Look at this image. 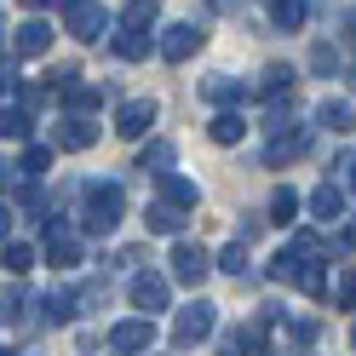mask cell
I'll list each match as a JSON object with an SVG mask.
<instances>
[{
  "label": "cell",
  "mask_w": 356,
  "mask_h": 356,
  "mask_svg": "<svg viewBox=\"0 0 356 356\" xmlns=\"http://www.w3.org/2000/svg\"><path fill=\"white\" fill-rule=\"evenodd\" d=\"M86 207H81V230L86 236H109L127 218V190L121 184H86Z\"/></svg>",
  "instance_id": "obj_1"
},
{
  "label": "cell",
  "mask_w": 356,
  "mask_h": 356,
  "mask_svg": "<svg viewBox=\"0 0 356 356\" xmlns=\"http://www.w3.org/2000/svg\"><path fill=\"white\" fill-rule=\"evenodd\" d=\"M213 327H218V305L195 299V305H184V310H178V322H172V345H178V350H190V345H202Z\"/></svg>",
  "instance_id": "obj_2"
},
{
  "label": "cell",
  "mask_w": 356,
  "mask_h": 356,
  "mask_svg": "<svg viewBox=\"0 0 356 356\" xmlns=\"http://www.w3.org/2000/svg\"><path fill=\"white\" fill-rule=\"evenodd\" d=\"M63 29H70L75 40H86V47H92V40L109 29V12L98 6V0H70V6H63Z\"/></svg>",
  "instance_id": "obj_3"
},
{
  "label": "cell",
  "mask_w": 356,
  "mask_h": 356,
  "mask_svg": "<svg viewBox=\"0 0 356 356\" xmlns=\"http://www.w3.org/2000/svg\"><path fill=\"white\" fill-rule=\"evenodd\" d=\"M207 270H218V264L207 259V248H195V241H172V282L184 287H202Z\"/></svg>",
  "instance_id": "obj_4"
},
{
  "label": "cell",
  "mask_w": 356,
  "mask_h": 356,
  "mask_svg": "<svg viewBox=\"0 0 356 356\" xmlns=\"http://www.w3.org/2000/svg\"><path fill=\"white\" fill-rule=\"evenodd\" d=\"M202 40H207V35H202V24H167L155 47H161V58H167V63H184V58L202 52Z\"/></svg>",
  "instance_id": "obj_5"
},
{
  "label": "cell",
  "mask_w": 356,
  "mask_h": 356,
  "mask_svg": "<svg viewBox=\"0 0 356 356\" xmlns=\"http://www.w3.org/2000/svg\"><path fill=\"white\" fill-rule=\"evenodd\" d=\"M155 345V322L149 316H132V322H115L109 327V350L115 356H138V350H149Z\"/></svg>",
  "instance_id": "obj_6"
},
{
  "label": "cell",
  "mask_w": 356,
  "mask_h": 356,
  "mask_svg": "<svg viewBox=\"0 0 356 356\" xmlns=\"http://www.w3.org/2000/svg\"><path fill=\"white\" fill-rule=\"evenodd\" d=\"M127 299L138 305L144 316H155V310H167L172 287H167V276H155V270H138V276H132V287H127Z\"/></svg>",
  "instance_id": "obj_7"
},
{
  "label": "cell",
  "mask_w": 356,
  "mask_h": 356,
  "mask_svg": "<svg viewBox=\"0 0 356 356\" xmlns=\"http://www.w3.org/2000/svg\"><path fill=\"white\" fill-rule=\"evenodd\" d=\"M47 259H52V270H75L81 264V236L70 225H58V218H47Z\"/></svg>",
  "instance_id": "obj_8"
},
{
  "label": "cell",
  "mask_w": 356,
  "mask_h": 356,
  "mask_svg": "<svg viewBox=\"0 0 356 356\" xmlns=\"http://www.w3.org/2000/svg\"><path fill=\"white\" fill-rule=\"evenodd\" d=\"M149 127H155V98H127L115 109V132L121 138H144Z\"/></svg>",
  "instance_id": "obj_9"
},
{
  "label": "cell",
  "mask_w": 356,
  "mask_h": 356,
  "mask_svg": "<svg viewBox=\"0 0 356 356\" xmlns=\"http://www.w3.org/2000/svg\"><path fill=\"white\" fill-rule=\"evenodd\" d=\"M310 218H322V225H333V218H345V190L333 184V178H322V184L310 190Z\"/></svg>",
  "instance_id": "obj_10"
},
{
  "label": "cell",
  "mask_w": 356,
  "mask_h": 356,
  "mask_svg": "<svg viewBox=\"0 0 356 356\" xmlns=\"http://www.w3.org/2000/svg\"><path fill=\"white\" fill-rule=\"evenodd\" d=\"M98 144V127L92 121H86V115H63V127H58V149H92Z\"/></svg>",
  "instance_id": "obj_11"
},
{
  "label": "cell",
  "mask_w": 356,
  "mask_h": 356,
  "mask_svg": "<svg viewBox=\"0 0 356 356\" xmlns=\"http://www.w3.org/2000/svg\"><path fill=\"white\" fill-rule=\"evenodd\" d=\"M109 47H115V58H121V63H138V58H149V29H138V24H121Z\"/></svg>",
  "instance_id": "obj_12"
},
{
  "label": "cell",
  "mask_w": 356,
  "mask_h": 356,
  "mask_svg": "<svg viewBox=\"0 0 356 356\" xmlns=\"http://www.w3.org/2000/svg\"><path fill=\"white\" fill-rule=\"evenodd\" d=\"M12 35H17V40H12V47H17V52H24V58H40V52H47V47H52V29H47V24H40V17H24V24H17Z\"/></svg>",
  "instance_id": "obj_13"
},
{
  "label": "cell",
  "mask_w": 356,
  "mask_h": 356,
  "mask_svg": "<svg viewBox=\"0 0 356 356\" xmlns=\"http://www.w3.org/2000/svg\"><path fill=\"white\" fill-rule=\"evenodd\" d=\"M310 149V132L299 127V132H276V138H270V149H264V161H270V167H282V161H299V155Z\"/></svg>",
  "instance_id": "obj_14"
},
{
  "label": "cell",
  "mask_w": 356,
  "mask_h": 356,
  "mask_svg": "<svg viewBox=\"0 0 356 356\" xmlns=\"http://www.w3.org/2000/svg\"><path fill=\"white\" fill-rule=\"evenodd\" d=\"M202 98H207V104H218V109H230V104H241V98H248V81L213 75V81H202Z\"/></svg>",
  "instance_id": "obj_15"
},
{
  "label": "cell",
  "mask_w": 356,
  "mask_h": 356,
  "mask_svg": "<svg viewBox=\"0 0 356 356\" xmlns=\"http://www.w3.org/2000/svg\"><path fill=\"white\" fill-rule=\"evenodd\" d=\"M138 172L167 178V172H172V144H167V138H149V144L138 149Z\"/></svg>",
  "instance_id": "obj_16"
},
{
  "label": "cell",
  "mask_w": 356,
  "mask_h": 356,
  "mask_svg": "<svg viewBox=\"0 0 356 356\" xmlns=\"http://www.w3.org/2000/svg\"><path fill=\"white\" fill-rule=\"evenodd\" d=\"M259 98H270V104L293 98V70H282V63H270V70L259 75Z\"/></svg>",
  "instance_id": "obj_17"
},
{
  "label": "cell",
  "mask_w": 356,
  "mask_h": 356,
  "mask_svg": "<svg viewBox=\"0 0 356 356\" xmlns=\"http://www.w3.org/2000/svg\"><path fill=\"white\" fill-rule=\"evenodd\" d=\"M316 121H322L327 132H350V127H356V109H350L345 98H322V109H316Z\"/></svg>",
  "instance_id": "obj_18"
},
{
  "label": "cell",
  "mask_w": 356,
  "mask_h": 356,
  "mask_svg": "<svg viewBox=\"0 0 356 356\" xmlns=\"http://www.w3.org/2000/svg\"><path fill=\"white\" fill-rule=\"evenodd\" d=\"M144 225H149V236H178V230H184V213L167 207V202H155V207L144 213Z\"/></svg>",
  "instance_id": "obj_19"
},
{
  "label": "cell",
  "mask_w": 356,
  "mask_h": 356,
  "mask_svg": "<svg viewBox=\"0 0 356 356\" xmlns=\"http://www.w3.org/2000/svg\"><path fill=\"white\" fill-rule=\"evenodd\" d=\"M161 202L178 207V213L195 207V184H190V178H178V172H167V178H161Z\"/></svg>",
  "instance_id": "obj_20"
},
{
  "label": "cell",
  "mask_w": 356,
  "mask_h": 356,
  "mask_svg": "<svg viewBox=\"0 0 356 356\" xmlns=\"http://www.w3.org/2000/svg\"><path fill=\"white\" fill-rule=\"evenodd\" d=\"M81 299L86 293H75V287H52V293H47V322H70Z\"/></svg>",
  "instance_id": "obj_21"
},
{
  "label": "cell",
  "mask_w": 356,
  "mask_h": 356,
  "mask_svg": "<svg viewBox=\"0 0 356 356\" xmlns=\"http://www.w3.org/2000/svg\"><path fill=\"white\" fill-rule=\"evenodd\" d=\"M241 132H248V121H241L236 109H225V115H213L207 138H213V144H241Z\"/></svg>",
  "instance_id": "obj_22"
},
{
  "label": "cell",
  "mask_w": 356,
  "mask_h": 356,
  "mask_svg": "<svg viewBox=\"0 0 356 356\" xmlns=\"http://www.w3.org/2000/svg\"><path fill=\"white\" fill-rule=\"evenodd\" d=\"M299 207H305V202H299V195L282 184V190L270 195V225H293V218H299Z\"/></svg>",
  "instance_id": "obj_23"
},
{
  "label": "cell",
  "mask_w": 356,
  "mask_h": 356,
  "mask_svg": "<svg viewBox=\"0 0 356 356\" xmlns=\"http://www.w3.org/2000/svg\"><path fill=\"white\" fill-rule=\"evenodd\" d=\"M270 17H276V29H282V35L305 29V0H276V12H270Z\"/></svg>",
  "instance_id": "obj_24"
},
{
  "label": "cell",
  "mask_w": 356,
  "mask_h": 356,
  "mask_svg": "<svg viewBox=\"0 0 356 356\" xmlns=\"http://www.w3.org/2000/svg\"><path fill=\"white\" fill-rule=\"evenodd\" d=\"M47 167H52V149H47V144H29L24 161H17V178H40Z\"/></svg>",
  "instance_id": "obj_25"
},
{
  "label": "cell",
  "mask_w": 356,
  "mask_h": 356,
  "mask_svg": "<svg viewBox=\"0 0 356 356\" xmlns=\"http://www.w3.org/2000/svg\"><path fill=\"white\" fill-rule=\"evenodd\" d=\"M270 276H276V282H299V276H305V259H299L293 248H282V253L270 259Z\"/></svg>",
  "instance_id": "obj_26"
},
{
  "label": "cell",
  "mask_w": 356,
  "mask_h": 356,
  "mask_svg": "<svg viewBox=\"0 0 356 356\" xmlns=\"http://www.w3.org/2000/svg\"><path fill=\"white\" fill-rule=\"evenodd\" d=\"M24 270H35V248L29 241H6V276H24Z\"/></svg>",
  "instance_id": "obj_27"
},
{
  "label": "cell",
  "mask_w": 356,
  "mask_h": 356,
  "mask_svg": "<svg viewBox=\"0 0 356 356\" xmlns=\"http://www.w3.org/2000/svg\"><path fill=\"white\" fill-rule=\"evenodd\" d=\"M0 132H6V138H29V132H35L29 109H12V104H6V115H0Z\"/></svg>",
  "instance_id": "obj_28"
},
{
  "label": "cell",
  "mask_w": 356,
  "mask_h": 356,
  "mask_svg": "<svg viewBox=\"0 0 356 356\" xmlns=\"http://www.w3.org/2000/svg\"><path fill=\"white\" fill-rule=\"evenodd\" d=\"M218 270H230V276H248V241H230V248L218 253Z\"/></svg>",
  "instance_id": "obj_29"
},
{
  "label": "cell",
  "mask_w": 356,
  "mask_h": 356,
  "mask_svg": "<svg viewBox=\"0 0 356 356\" xmlns=\"http://www.w3.org/2000/svg\"><path fill=\"white\" fill-rule=\"evenodd\" d=\"M63 104H70L75 115H86V109H98V104H104V86H75V92L63 98Z\"/></svg>",
  "instance_id": "obj_30"
},
{
  "label": "cell",
  "mask_w": 356,
  "mask_h": 356,
  "mask_svg": "<svg viewBox=\"0 0 356 356\" xmlns=\"http://www.w3.org/2000/svg\"><path fill=\"white\" fill-rule=\"evenodd\" d=\"M333 310H356V264L339 276V287H333Z\"/></svg>",
  "instance_id": "obj_31"
},
{
  "label": "cell",
  "mask_w": 356,
  "mask_h": 356,
  "mask_svg": "<svg viewBox=\"0 0 356 356\" xmlns=\"http://www.w3.org/2000/svg\"><path fill=\"white\" fill-rule=\"evenodd\" d=\"M310 70H316V75H333V70H339V47H327V40H322V47L310 52Z\"/></svg>",
  "instance_id": "obj_32"
},
{
  "label": "cell",
  "mask_w": 356,
  "mask_h": 356,
  "mask_svg": "<svg viewBox=\"0 0 356 356\" xmlns=\"http://www.w3.org/2000/svg\"><path fill=\"white\" fill-rule=\"evenodd\" d=\"M299 287H305L310 299H322V293H327V270H322V264H305V276H299Z\"/></svg>",
  "instance_id": "obj_33"
},
{
  "label": "cell",
  "mask_w": 356,
  "mask_h": 356,
  "mask_svg": "<svg viewBox=\"0 0 356 356\" xmlns=\"http://www.w3.org/2000/svg\"><path fill=\"white\" fill-rule=\"evenodd\" d=\"M345 40H350V52H356V12H345Z\"/></svg>",
  "instance_id": "obj_34"
},
{
  "label": "cell",
  "mask_w": 356,
  "mask_h": 356,
  "mask_svg": "<svg viewBox=\"0 0 356 356\" xmlns=\"http://www.w3.org/2000/svg\"><path fill=\"white\" fill-rule=\"evenodd\" d=\"M339 248H356V225H345V236H339Z\"/></svg>",
  "instance_id": "obj_35"
},
{
  "label": "cell",
  "mask_w": 356,
  "mask_h": 356,
  "mask_svg": "<svg viewBox=\"0 0 356 356\" xmlns=\"http://www.w3.org/2000/svg\"><path fill=\"white\" fill-rule=\"evenodd\" d=\"M350 345H356V322H350Z\"/></svg>",
  "instance_id": "obj_36"
},
{
  "label": "cell",
  "mask_w": 356,
  "mask_h": 356,
  "mask_svg": "<svg viewBox=\"0 0 356 356\" xmlns=\"http://www.w3.org/2000/svg\"><path fill=\"white\" fill-rule=\"evenodd\" d=\"M350 195H356V178H350Z\"/></svg>",
  "instance_id": "obj_37"
},
{
  "label": "cell",
  "mask_w": 356,
  "mask_h": 356,
  "mask_svg": "<svg viewBox=\"0 0 356 356\" xmlns=\"http://www.w3.org/2000/svg\"><path fill=\"white\" fill-rule=\"evenodd\" d=\"M149 6H155V0H149Z\"/></svg>",
  "instance_id": "obj_38"
}]
</instances>
